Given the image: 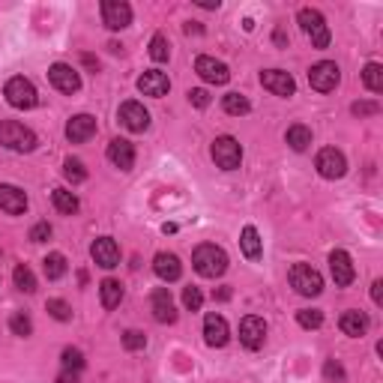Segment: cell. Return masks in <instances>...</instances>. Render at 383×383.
<instances>
[{"label":"cell","mask_w":383,"mask_h":383,"mask_svg":"<svg viewBox=\"0 0 383 383\" xmlns=\"http://www.w3.org/2000/svg\"><path fill=\"white\" fill-rule=\"evenodd\" d=\"M350 111H354L357 117H368V114H377L380 105L377 102H354V105H350Z\"/></svg>","instance_id":"obj_44"},{"label":"cell","mask_w":383,"mask_h":383,"mask_svg":"<svg viewBox=\"0 0 383 383\" xmlns=\"http://www.w3.org/2000/svg\"><path fill=\"white\" fill-rule=\"evenodd\" d=\"M221 105H225V111H228V114H234V117H240V114H249V111H251L249 99H246L243 93H228L225 99H221Z\"/></svg>","instance_id":"obj_33"},{"label":"cell","mask_w":383,"mask_h":383,"mask_svg":"<svg viewBox=\"0 0 383 383\" xmlns=\"http://www.w3.org/2000/svg\"><path fill=\"white\" fill-rule=\"evenodd\" d=\"M9 329H13V336L27 338L30 332H33V320H30L27 311H13V318H9Z\"/></svg>","instance_id":"obj_31"},{"label":"cell","mask_w":383,"mask_h":383,"mask_svg":"<svg viewBox=\"0 0 383 383\" xmlns=\"http://www.w3.org/2000/svg\"><path fill=\"white\" fill-rule=\"evenodd\" d=\"M195 72L204 78L207 84H228V81H230L228 66L221 63V60H216V57H207V54H201V57L195 60Z\"/></svg>","instance_id":"obj_12"},{"label":"cell","mask_w":383,"mask_h":383,"mask_svg":"<svg viewBox=\"0 0 383 383\" xmlns=\"http://www.w3.org/2000/svg\"><path fill=\"white\" fill-rule=\"evenodd\" d=\"M108 159H111V165L120 168V171H132V165H135V147L129 144L126 138H114L108 144Z\"/></svg>","instance_id":"obj_20"},{"label":"cell","mask_w":383,"mask_h":383,"mask_svg":"<svg viewBox=\"0 0 383 383\" xmlns=\"http://www.w3.org/2000/svg\"><path fill=\"white\" fill-rule=\"evenodd\" d=\"M260 84L276 96H294V90H297L294 78L288 72H281V69H264V72H260Z\"/></svg>","instance_id":"obj_18"},{"label":"cell","mask_w":383,"mask_h":383,"mask_svg":"<svg viewBox=\"0 0 383 383\" xmlns=\"http://www.w3.org/2000/svg\"><path fill=\"white\" fill-rule=\"evenodd\" d=\"M13 279H15V288L24 290V294H33V290H36V276H33V269H30V267L18 264L15 273H13Z\"/></svg>","instance_id":"obj_30"},{"label":"cell","mask_w":383,"mask_h":383,"mask_svg":"<svg viewBox=\"0 0 383 383\" xmlns=\"http://www.w3.org/2000/svg\"><path fill=\"white\" fill-rule=\"evenodd\" d=\"M45 308H48V315H52L54 320H72V308H69L66 299H48Z\"/></svg>","instance_id":"obj_38"},{"label":"cell","mask_w":383,"mask_h":383,"mask_svg":"<svg viewBox=\"0 0 383 383\" xmlns=\"http://www.w3.org/2000/svg\"><path fill=\"white\" fill-rule=\"evenodd\" d=\"M192 264H195V273L204 276V279H216L228 269V255L225 249H219L213 243H204L195 249V255H192Z\"/></svg>","instance_id":"obj_1"},{"label":"cell","mask_w":383,"mask_h":383,"mask_svg":"<svg viewBox=\"0 0 383 383\" xmlns=\"http://www.w3.org/2000/svg\"><path fill=\"white\" fill-rule=\"evenodd\" d=\"M240 341H243L249 350L264 347V341H267V324H264V318L249 315V318L240 320Z\"/></svg>","instance_id":"obj_11"},{"label":"cell","mask_w":383,"mask_h":383,"mask_svg":"<svg viewBox=\"0 0 383 383\" xmlns=\"http://www.w3.org/2000/svg\"><path fill=\"white\" fill-rule=\"evenodd\" d=\"M228 338H230V329H228V320L221 318V315H207L204 318V341L210 347H225L228 345Z\"/></svg>","instance_id":"obj_17"},{"label":"cell","mask_w":383,"mask_h":383,"mask_svg":"<svg viewBox=\"0 0 383 383\" xmlns=\"http://www.w3.org/2000/svg\"><path fill=\"white\" fill-rule=\"evenodd\" d=\"M57 383H78V375L75 371H63V375L57 377Z\"/></svg>","instance_id":"obj_46"},{"label":"cell","mask_w":383,"mask_h":383,"mask_svg":"<svg viewBox=\"0 0 383 383\" xmlns=\"http://www.w3.org/2000/svg\"><path fill=\"white\" fill-rule=\"evenodd\" d=\"M93 135H96V120L90 114H75L66 123V138L72 141V144H84V141Z\"/></svg>","instance_id":"obj_21"},{"label":"cell","mask_w":383,"mask_h":383,"mask_svg":"<svg viewBox=\"0 0 383 383\" xmlns=\"http://www.w3.org/2000/svg\"><path fill=\"white\" fill-rule=\"evenodd\" d=\"M48 81H52L60 93H78L81 90V75H78V69H72L69 63H54L48 69Z\"/></svg>","instance_id":"obj_9"},{"label":"cell","mask_w":383,"mask_h":383,"mask_svg":"<svg viewBox=\"0 0 383 383\" xmlns=\"http://www.w3.org/2000/svg\"><path fill=\"white\" fill-rule=\"evenodd\" d=\"M153 269H156V276L162 279V281H177L180 276H183L180 258L171 255V251H159V255L153 258Z\"/></svg>","instance_id":"obj_23"},{"label":"cell","mask_w":383,"mask_h":383,"mask_svg":"<svg viewBox=\"0 0 383 383\" xmlns=\"http://www.w3.org/2000/svg\"><path fill=\"white\" fill-rule=\"evenodd\" d=\"M60 359H63V371H81L84 368V354L78 347H66L63 354H60Z\"/></svg>","instance_id":"obj_36"},{"label":"cell","mask_w":383,"mask_h":383,"mask_svg":"<svg viewBox=\"0 0 383 383\" xmlns=\"http://www.w3.org/2000/svg\"><path fill=\"white\" fill-rule=\"evenodd\" d=\"M183 306L189 311H201V306H204V294H201L198 288H186L183 290Z\"/></svg>","instance_id":"obj_40"},{"label":"cell","mask_w":383,"mask_h":383,"mask_svg":"<svg viewBox=\"0 0 383 383\" xmlns=\"http://www.w3.org/2000/svg\"><path fill=\"white\" fill-rule=\"evenodd\" d=\"M338 327H341V332L345 336H350V338H359V336H366L368 332V315L366 311H345L341 315V320H338Z\"/></svg>","instance_id":"obj_24"},{"label":"cell","mask_w":383,"mask_h":383,"mask_svg":"<svg viewBox=\"0 0 383 383\" xmlns=\"http://www.w3.org/2000/svg\"><path fill=\"white\" fill-rule=\"evenodd\" d=\"M138 90H141L144 96L162 99V96H168L171 81H168V75H165V72H159V69H150V72H144V75L138 78Z\"/></svg>","instance_id":"obj_19"},{"label":"cell","mask_w":383,"mask_h":383,"mask_svg":"<svg viewBox=\"0 0 383 383\" xmlns=\"http://www.w3.org/2000/svg\"><path fill=\"white\" fill-rule=\"evenodd\" d=\"M240 249H243V255L249 258V260H258L260 258V251H264V249H260V234H258V230L255 228H243V234H240Z\"/></svg>","instance_id":"obj_26"},{"label":"cell","mask_w":383,"mask_h":383,"mask_svg":"<svg viewBox=\"0 0 383 383\" xmlns=\"http://www.w3.org/2000/svg\"><path fill=\"white\" fill-rule=\"evenodd\" d=\"M297 324L302 329H318L320 324H324V311H318V308H299L297 311Z\"/></svg>","instance_id":"obj_35"},{"label":"cell","mask_w":383,"mask_h":383,"mask_svg":"<svg viewBox=\"0 0 383 383\" xmlns=\"http://www.w3.org/2000/svg\"><path fill=\"white\" fill-rule=\"evenodd\" d=\"M216 299H221V302H225V299H230V288H221L219 294H216Z\"/></svg>","instance_id":"obj_47"},{"label":"cell","mask_w":383,"mask_h":383,"mask_svg":"<svg viewBox=\"0 0 383 383\" xmlns=\"http://www.w3.org/2000/svg\"><path fill=\"white\" fill-rule=\"evenodd\" d=\"M210 153H213V162L221 171H234V168H240V162H243V147H240V141L230 138V135L216 138Z\"/></svg>","instance_id":"obj_6"},{"label":"cell","mask_w":383,"mask_h":383,"mask_svg":"<svg viewBox=\"0 0 383 383\" xmlns=\"http://www.w3.org/2000/svg\"><path fill=\"white\" fill-rule=\"evenodd\" d=\"M380 288H383V281L377 279V281H375V285H371V299H375V302H377V306H380V302H383V294H380Z\"/></svg>","instance_id":"obj_45"},{"label":"cell","mask_w":383,"mask_h":383,"mask_svg":"<svg viewBox=\"0 0 383 383\" xmlns=\"http://www.w3.org/2000/svg\"><path fill=\"white\" fill-rule=\"evenodd\" d=\"M324 377H327L329 383H341V380H345V368H341L336 359H327V366H324Z\"/></svg>","instance_id":"obj_41"},{"label":"cell","mask_w":383,"mask_h":383,"mask_svg":"<svg viewBox=\"0 0 383 383\" xmlns=\"http://www.w3.org/2000/svg\"><path fill=\"white\" fill-rule=\"evenodd\" d=\"M84 63H87L90 69H93V72H96V69H99V63H96V60H93V57H90V54H84Z\"/></svg>","instance_id":"obj_48"},{"label":"cell","mask_w":383,"mask_h":383,"mask_svg":"<svg viewBox=\"0 0 383 383\" xmlns=\"http://www.w3.org/2000/svg\"><path fill=\"white\" fill-rule=\"evenodd\" d=\"M297 22L302 27V33H306L311 39V45L315 48H327L329 45V27H327V18L318 13V9H299V15H297Z\"/></svg>","instance_id":"obj_3"},{"label":"cell","mask_w":383,"mask_h":383,"mask_svg":"<svg viewBox=\"0 0 383 383\" xmlns=\"http://www.w3.org/2000/svg\"><path fill=\"white\" fill-rule=\"evenodd\" d=\"M52 201H54V207L60 210V213H66V216L78 213V198L69 189H54L52 192Z\"/></svg>","instance_id":"obj_28"},{"label":"cell","mask_w":383,"mask_h":383,"mask_svg":"<svg viewBox=\"0 0 383 383\" xmlns=\"http://www.w3.org/2000/svg\"><path fill=\"white\" fill-rule=\"evenodd\" d=\"M99 297H102V306L111 311L120 306V299H123V285H120L117 279H105L102 285H99Z\"/></svg>","instance_id":"obj_25"},{"label":"cell","mask_w":383,"mask_h":383,"mask_svg":"<svg viewBox=\"0 0 383 383\" xmlns=\"http://www.w3.org/2000/svg\"><path fill=\"white\" fill-rule=\"evenodd\" d=\"M362 81H366V87L371 90V93H380V90H383V66L380 63H368L366 69H362Z\"/></svg>","instance_id":"obj_32"},{"label":"cell","mask_w":383,"mask_h":383,"mask_svg":"<svg viewBox=\"0 0 383 383\" xmlns=\"http://www.w3.org/2000/svg\"><path fill=\"white\" fill-rule=\"evenodd\" d=\"M102 22L108 30H123L132 24V6L123 0H102Z\"/></svg>","instance_id":"obj_10"},{"label":"cell","mask_w":383,"mask_h":383,"mask_svg":"<svg viewBox=\"0 0 383 383\" xmlns=\"http://www.w3.org/2000/svg\"><path fill=\"white\" fill-rule=\"evenodd\" d=\"M90 255H93V260L102 269H114L117 264H120V249H117V243L111 237H99V240H93V246H90Z\"/></svg>","instance_id":"obj_15"},{"label":"cell","mask_w":383,"mask_h":383,"mask_svg":"<svg viewBox=\"0 0 383 383\" xmlns=\"http://www.w3.org/2000/svg\"><path fill=\"white\" fill-rule=\"evenodd\" d=\"M341 81V69L332 63V60H320L308 69V84L311 90H318V93H329V90H336Z\"/></svg>","instance_id":"obj_7"},{"label":"cell","mask_w":383,"mask_h":383,"mask_svg":"<svg viewBox=\"0 0 383 383\" xmlns=\"http://www.w3.org/2000/svg\"><path fill=\"white\" fill-rule=\"evenodd\" d=\"M329 269H332V279H336L338 288H347L350 281H354V276H357L354 260H350V255H347V251H341V249H336L329 255Z\"/></svg>","instance_id":"obj_16"},{"label":"cell","mask_w":383,"mask_h":383,"mask_svg":"<svg viewBox=\"0 0 383 383\" xmlns=\"http://www.w3.org/2000/svg\"><path fill=\"white\" fill-rule=\"evenodd\" d=\"M42 269H45V276L57 281V279H63L66 276V258L60 255V251H52L45 260H42Z\"/></svg>","instance_id":"obj_29"},{"label":"cell","mask_w":383,"mask_h":383,"mask_svg":"<svg viewBox=\"0 0 383 383\" xmlns=\"http://www.w3.org/2000/svg\"><path fill=\"white\" fill-rule=\"evenodd\" d=\"M36 135L30 132L24 123H15V120H0V147L13 150V153H30L36 150Z\"/></svg>","instance_id":"obj_2"},{"label":"cell","mask_w":383,"mask_h":383,"mask_svg":"<svg viewBox=\"0 0 383 383\" xmlns=\"http://www.w3.org/2000/svg\"><path fill=\"white\" fill-rule=\"evenodd\" d=\"M288 144H290V150H297V153H302V150H308V144H311V129L308 126H302V123H297V126H290L288 129Z\"/></svg>","instance_id":"obj_27"},{"label":"cell","mask_w":383,"mask_h":383,"mask_svg":"<svg viewBox=\"0 0 383 383\" xmlns=\"http://www.w3.org/2000/svg\"><path fill=\"white\" fill-rule=\"evenodd\" d=\"M150 57H153L156 63H162V60L171 57V45H168V39L162 33H156L153 39H150Z\"/></svg>","instance_id":"obj_37"},{"label":"cell","mask_w":383,"mask_h":383,"mask_svg":"<svg viewBox=\"0 0 383 383\" xmlns=\"http://www.w3.org/2000/svg\"><path fill=\"white\" fill-rule=\"evenodd\" d=\"M120 123H123L129 132H144L150 126V111L141 102H123L120 105Z\"/></svg>","instance_id":"obj_14"},{"label":"cell","mask_w":383,"mask_h":383,"mask_svg":"<svg viewBox=\"0 0 383 383\" xmlns=\"http://www.w3.org/2000/svg\"><path fill=\"white\" fill-rule=\"evenodd\" d=\"M48 237H52V225H48V221H39V225H33V230H30L33 243H45Z\"/></svg>","instance_id":"obj_42"},{"label":"cell","mask_w":383,"mask_h":383,"mask_svg":"<svg viewBox=\"0 0 383 383\" xmlns=\"http://www.w3.org/2000/svg\"><path fill=\"white\" fill-rule=\"evenodd\" d=\"M63 177L69 180V183H84L87 168H84L81 159H66V162H63Z\"/></svg>","instance_id":"obj_34"},{"label":"cell","mask_w":383,"mask_h":383,"mask_svg":"<svg viewBox=\"0 0 383 383\" xmlns=\"http://www.w3.org/2000/svg\"><path fill=\"white\" fill-rule=\"evenodd\" d=\"M123 347L126 350H144L147 347V336H144V332H138V329H129V332H123Z\"/></svg>","instance_id":"obj_39"},{"label":"cell","mask_w":383,"mask_h":383,"mask_svg":"<svg viewBox=\"0 0 383 383\" xmlns=\"http://www.w3.org/2000/svg\"><path fill=\"white\" fill-rule=\"evenodd\" d=\"M0 210L9 216H18V213H24L27 210V195H24V189H18V186H0Z\"/></svg>","instance_id":"obj_22"},{"label":"cell","mask_w":383,"mask_h":383,"mask_svg":"<svg viewBox=\"0 0 383 383\" xmlns=\"http://www.w3.org/2000/svg\"><path fill=\"white\" fill-rule=\"evenodd\" d=\"M189 102L195 108H207L210 105V93H207V90H201V87H195V90H189Z\"/></svg>","instance_id":"obj_43"},{"label":"cell","mask_w":383,"mask_h":383,"mask_svg":"<svg viewBox=\"0 0 383 383\" xmlns=\"http://www.w3.org/2000/svg\"><path fill=\"white\" fill-rule=\"evenodd\" d=\"M315 168H318L320 177L338 180V177H345V171H347V159H345V153H341V150L324 147V150L318 153V159H315Z\"/></svg>","instance_id":"obj_8"},{"label":"cell","mask_w":383,"mask_h":383,"mask_svg":"<svg viewBox=\"0 0 383 383\" xmlns=\"http://www.w3.org/2000/svg\"><path fill=\"white\" fill-rule=\"evenodd\" d=\"M3 96H6V102L18 108V111H30V108H36L39 102V93H36V87L27 81V78H9L6 87H3Z\"/></svg>","instance_id":"obj_5"},{"label":"cell","mask_w":383,"mask_h":383,"mask_svg":"<svg viewBox=\"0 0 383 383\" xmlns=\"http://www.w3.org/2000/svg\"><path fill=\"white\" fill-rule=\"evenodd\" d=\"M288 279H290V288H294L297 294H302V297H318L320 290H324V276H320L315 267H308V264H294Z\"/></svg>","instance_id":"obj_4"},{"label":"cell","mask_w":383,"mask_h":383,"mask_svg":"<svg viewBox=\"0 0 383 383\" xmlns=\"http://www.w3.org/2000/svg\"><path fill=\"white\" fill-rule=\"evenodd\" d=\"M150 308H153V318L159 324H174L177 320V306L171 299V290L168 288H156L153 297H150Z\"/></svg>","instance_id":"obj_13"}]
</instances>
